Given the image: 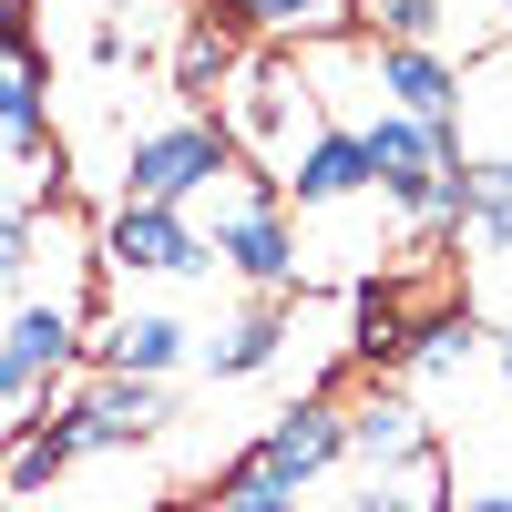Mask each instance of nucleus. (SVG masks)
Masks as SVG:
<instances>
[{
    "label": "nucleus",
    "mask_w": 512,
    "mask_h": 512,
    "mask_svg": "<svg viewBox=\"0 0 512 512\" xmlns=\"http://www.w3.org/2000/svg\"><path fill=\"white\" fill-rule=\"evenodd\" d=\"M0 359H11L31 390H52L62 369H82V308H62V297H11V318H0Z\"/></svg>",
    "instance_id": "f8f14e48"
},
{
    "label": "nucleus",
    "mask_w": 512,
    "mask_h": 512,
    "mask_svg": "<svg viewBox=\"0 0 512 512\" xmlns=\"http://www.w3.org/2000/svg\"><path fill=\"white\" fill-rule=\"evenodd\" d=\"M287 338H297V308H287V297H256L246 318H226L216 338H205V379H256V369H277Z\"/></svg>",
    "instance_id": "4468645a"
},
{
    "label": "nucleus",
    "mask_w": 512,
    "mask_h": 512,
    "mask_svg": "<svg viewBox=\"0 0 512 512\" xmlns=\"http://www.w3.org/2000/svg\"><path fill=\"white\" fill-rule=\"evenodd\" d=\"M349 359H369V369H400V349H410V318L390 308V297H379V287H359V308H349Z\"/></svg>",
    "instance_id": "412c9836"
},
{
    "label": "nucleus",
    "mask_w": 512,
    "mask_h": 512,
    "mask_svg": "<svg viewBox=\"0 0 512 512\" xmlns=\"http://www.w3.org/2000/svg\"><path fill=\"white\" fill-rule=\"evenodd\" d=\"M420 379H451V369H472L482 359V328H472V308H431V318H420L410 328V349H400Z\"/></svg>",
    "instance_id": "a211bd4d"
},
{
    "label": "nucleus",
    "mask_w": 512,
    "mask_h": 512,
    "mask_svg": "<svg viewBox=\"0 0 512 512\" xmlns=\"http://www.w3.org/2000/svg\"><path fill=\"white\" fill-rule=\"evenodd\" d=\"M338 512H451V482H441V451L431 461H410V472H379V482H359Z\"/></svg>",
    "instance_id": "6ab92c4d"
},
{
    "label": "nucleus",
    "mask_w": 512,
    "mask_h": 512,
    "mask_svg": "<svg viewBox=\"0 0 512 512\" xmlns=\"http://www.w3.org/2000/svg\"><path fill=\"white\" fill-rule=\"evenodd\" d=\"M492 11H502V41H512V0H492Z\"/></svg>",
    "instance_id": "c85d7f7f"
},
{
    "label": "nucleus",
    "mask_w": 512,
    "mask_h": 512,
    "mask_svg": "<svg viewBox=\"0 0 512 512\" xmlns=\"http://www.w3.org/2000/svg\"><path fill=\"white\" fill-rule=\"evenodd\" d=\"M82 349H93V369H134V379H175L185 369V349H195V328L175 318V308H134V297H123V308L82 338Z\"/></svg>",
    "instance_id": "9b49d317"
},
{
    "label": "nucleus",
    "mask_w": 512,
    "mask_h": 512,
    "mask_svg": "<svg viewBox=\"0 0 512 512\" xmlns=\"http://www.w3.org/2000/svg\"><path fill=\"white\" fill-rule=\"evenodd\" d=\"M175 31H185L175 0H41V41L93 72H144L175 52Z\"/></svg>",
    "instance_id": "20e7f679"
},
{
    "label": "nucleus",
    "mask_w": 512,
    "mask_h": 512,
    "mask_svg": "<svg viewBox=\"0 0 512 512\" xmlns=\"http://www.w3.org/2000/svg\"><path fill=\"white\" fill-rule=\"evenodd\" d=\"M144 512H216V502H185V492H164V502H144Z\"/></svg>",
    "instance_id": "bb28decb"
},
{
    "label": "nucleus",
    "mask_w": 512,
    "mask_h": 512,
    "mask_svg": "<svg viewBox=\"0 0 512 512\" xmlns=\"http://www.w3.org/2000/svg\"><path fill=\"white\" fill-rule=\"evenodd\" d=\"M451 226L482 256H512V154H461V205Z\"/></svg>",
    "instance_id": "dca6fc26"
},
{
    "label": "nucleus",
    "mask_w": 512,
    "mask_h": 512,
    "mask_svg": "<svg viewBox=\"0 0 512 512\" xmlns=\"http://www.w3.org/2000/svg\"><path fill=\"white\" fill-rule=\"evenodd\" d=\"M359 31H369V41H431V52H441L451 0H359Z\"/></svg>",
    "instance_id": "aec40b11"
},
{
    "label": "nucleus",
    "mask_w": 512,
    "mask_h": 512,
    "mask_svg": "<svg viewBox=\"0 0 512 512\" xmlns=\"http://www.w3.org/2000/svg\"><path fill=\"white\" fill-rule=\"evenodd\" d=\"M492 359H502V390H512V328H502V338H492Z\"/></svg>",
    "instance_id": "cd10ccee"
},
{
    "label": "nucleus",
    "mask_w": 512,
    "mask_h": 512,
    "mask_svg": "<svg viewBox=\"0 0 512 512\" xmlns=\"http://www.w3.org/2000/svg\"><path fill=\"white\" fill-rule=\"evenodd\" d=\"M216 103H226L216 123H226L236 164H246V175H267V185H277V164L328 123L318 93H308V72H297V52H256V62H236V82H226Z\"/></svg>",
    "instance_id": "f03ea898"
},
{
    "label": "nucleus",
    "mask_w": 512,
    "mask_h": 512,
    "mask_svg": "<svg viewBox=\"0 0 512 512\" xmlns=\"http://www.w3.org/2000/svg\"><path fill=\"white\" fill-rule=\"evenodd\" d=\"M216 175H236V144L216 113H164V123H134L113 154V195H144V205H195Z\"/></svg>",
    "instance_id": "7ed1b4c3"
},
{
    "label": "nucleus",
    "mask_w": 512,
    "mask_h": 512,
    "mask_svg": "<svg viewBox=\"0 0 512 512\" xmlns=\"http://www.w3.org/2000/svg\"><path fill=\"white\" fill-rule=\"evenodd\" d=\"M216 512H297V492H277V482H246V472H226V482H216Z\"/></svg>",
    "instance_id": "b1692460"
},
{
    "label": "nucleus",
    "mask_w": 512,
    "mask_h": 512,
    "mask_svg": "<svg viewBox=\"0 0 512 512\" xmlns=\"http://www.w3.org/2000/svg\"><path fill=\"white\" fill-rule=\"evenodd\" d=\"M369 93H379V113H410V123L461 134V62L431 52V41H369Z\"/></svg>",
    "instance_id": "6e6552de"
},
{
    "label": "nucleus",
    "mask_w": 512,
    "mask_h": 512,
    "mask_svg": "<svg viewBox=\"0 0 512 512\" xmlns=\"http://www.w3.org/2000/svg\"><path fill=\"white\" fill-rule=\"evenodd\" d=\"M93 267L103 277H216V256H205L195 216L185 205H144V195H113V216L93 226Z\"/></svg>",
    "instance_id": "39448f33"
},
{
    "label": "nucleus",
    "mask_w": 512,
    "mask_h": 512,
    "mask_svg": "<svg viewBox=\"0 0 512 512\" xmlns=\"http://www.w3.org/2000/svg\"><path fill=\"white\" fill-rule=\"evenodd\" d=\"M338 451H349V410H338L328 390H308V400H287V410L267 420V441H256V451H236L226 472L277 482V492H308L318 472H338Z\"/></svg>",
    "instance_id": "423d86ee"
},
{
    "label": "nucleus",
    "mask_w": 512,
    "mask_h": 512,
    "mask_svg": "<svg viewBox=\"0 0 512 512\" xmlns=\"http://www.w3.org/2000/svg\"><path fill=\"white\" fill-rule=\"evenodd\" d=\"M195 236H205V256L236 277V287H256V297H297V267H308V246H297V216L277 205V185L267 175H216L195 205Z\"/></svg>",
    "instance_id": "f257e3e1"
},
{
    "label": "nucleus",
    "mask_w": 512,
    "mask_h": 512,
    "mask_svg": "<svg viewBox=\"0 0 512 512\" xmlns=\"http://www.w3.org/2000/svg\"><path fill=\"white\" fill-rule=\"evenodd\" d=\"M31 216L41 205H0V297H31Z\"/></svg>",
    "instance_id": "4be33fe9"
},
{
    "label": "nucleus",
    "mask_w": 512,
    "mask_h": 512,
    "mask_svg": "<svg viewBox=\"0 0 512 512\" xmlns=\"http://www.w3.org/2000/svg\"><path fill=\"white\" fill-rule=\"evenodd\" d=\"M277 205H287V216H338V205H369V154H359L349 123H318V134L277 164Z\"/></svg>",
    "instance_id": "1a4fd4ad"
},
{
    "label": "nucleus",
    "mask_w": 512,
    "mask_h": 512,
    "mask_svg": "<svg viewBox=\"0 0 512 512\" xmlns=\"http://www.w3.org/2000/svg\"><path fill=\"white\" fill-rule=\"evenodd\" d=\"M72 461H82V441H72L62 410H52V420H21L11 451H0V492H11V502H41V492L72 472Z\"/></svg>",
    "instance_id": "f3484780"
},
{
    "label": "nucleus",
    "mask_w": 512,
    "mask_h": 512,
    "mask_svg": "<svg viewBox=\"0 0 512 512\" xmlns=\"http://www.w3.org/2000/svg\"><path fill=\"white\" fill-rule=\"evenodd\" d=\"M31 400H41V390H31L11 359H0V431H21V410H31Z\"/></svg>",
    "instance_id": "393cba45"
},
{
    "label": "nucleus",
    "mask_w": 512,
    "mask_h": 512,
    "mask_svg": "<svg viewBox=\"0 0 512 512\" xmlns=\"http://www.w3.org/2000/svg\"><path fill=\"white\" fill-rule=\"evenodd\" d=\"M0 62H41V0H0Z\"/></svg>",
    "instance_id": "5701e85b"
},
{
    "label": "nucleus",
    "mask_w": 512,
    "mask_h": 512,
    "mask_svg": "<svg viewBox=\"0 0 512 512\" xmlns=\"http://www.w3.org/2000/svg\"><path fill=\"white\" fill-rule=\"evenodd\" d=\"M349 410V451L338 461H359V472L379 482V472H410V461H431L441 441H431V410H420L410 390H369V400H338Z\"/></svg>",
    "instance_id": "9d476101"
},
{
    "label": "nucleus",
    "mask_w": 512,
    "mask_h": 512,
    "mask_svg": "<svg viewBox=\"0 0 512 512\" xmlns=\"http://www.w3.org/2000/svg\"><path fill=\"white\" fill-rule=\"evenodd\" d=\"M62 420H72L82 451H144L164 420H175V390H164V379H134V369H82Z\"/></svg>",
    "instance_id": "0eeeda50"
},
{
    "label": "nucleus",
    "mask_w": 512,
    "mask_h": 512,
    "mask_svg": "<svg viewBox=\"0 0 512 512\" xmlns=\"http://www.w3.org/2000/svg\"><path fill=\"white\" fill-rule=\"evenodd\" d=\"M451 512H512V482H482V492H461Z\"/></svg>",
    "instance_id": "a878e982"
},
{
    "label": "nucleus",
    "mask_w": 512,
    "mask_h": 512,
    "mask_svg": "<svg viewBox=\"0 0 512 512\" xmlns=\"http://www.w3.org/2000/svg\"><path fill=\"white\" fill-rule=\"evenodd\" d=\"M216 11L256 41H277V52H308V41H338L359 31V0H216Z\"/></svg>",
    "instance_id": "2eb2a0df"
},
{
    "label": "nucleus",
    "mask_w": 512,
    "mask_h": 512,
    "mask_svg": "<svg viewBox=\"0 0 512 512\" xmlns=\"http://www.w3.org/2000/svg\"><path fill=\"white\" fill-rule=\"evenodd\" d=\"M236 62H246V31H236L226 11H185L175 52H164V72H175V103H185V113H205V103L236 82Z\"/></svg>",
    "instance_id": "ddd939ff"
}]
</instances>
